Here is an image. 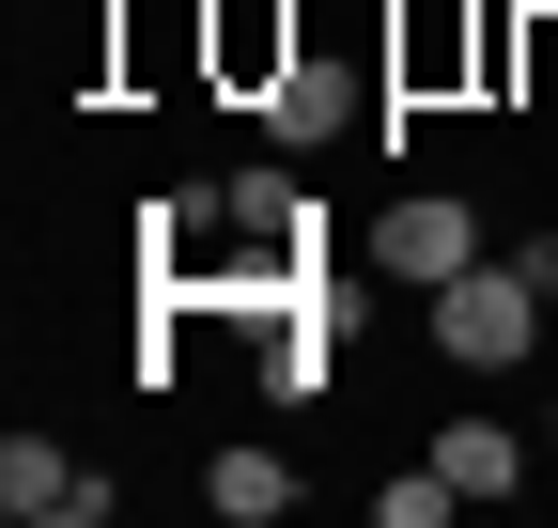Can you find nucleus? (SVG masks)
Instances as JSON below:
<instances>
[{
    "instance_id": "obj_7",
    "label": "nucleus",
    "mask_w": 558,
    "mask_h": 528,
    "mask_svg": "<svg viewBox=\"0 0 558 528\" xmlns=\"http://www.w3.org/2000/svg\"><path fill=\"white\" fill-rule=\"evenodd\" d=\"M218 62H233V79H264V62H295V16H264V0H233V16H218Z\"/></svg>"
},
{
    "instance_id": "obj_6",
    "label": "nucleus",
    "mask_w": 558,
    "mask_h": 528,
    "mask_svg": "<svg viewBox=\"0 0 558 528\" xmlns=\"http://www.w3.org/2000/svg\"><path fill=\"white\" fill-rule=\"evenodd\" d=\"M202 513L279 528V513H295V467H279V451H218V467H202Z\"/></svg>"
},
{
    "instance_id": "obj_1",
    "label": "nucleus",
    "mask_w": 558,
    "mask_h": 528,
    "mask_svg": "<svg viewBox=\"0 0 558 528\" xmlns=\"http://www.w3.org/2000/svg\"><path fill=\"white\" fill-rule=\"evenodd\" d=\"M543 280H527V264L512 249H481L465 264V280H435V296H418V326H435V358L450 373H527V343H543Z\"/></svg>"
},
{
    "instance_id": "obj_3",
    "label": "nucleus",
    "mask_w": 558,
    "mask_h": 528,
    "mask_svg": "<svg viewBox=\"0 0 558 528\" xmlns=\"http://www.w3.org/2000/svg\"><path fill=\"white\" fill-rule=\"evenodd\" d=\"M109 513H124L109 467H78L62 435H0V528H109Z\"/></svg>"
},
{
    "instance_id": "obj_5",
    "label": "nucleus",
    "mask_w": 558,
    "mask_h": 528,
    "mask_svg": "<svg viewBox=\"0 0 558 528\" xmlns=\"http://www.w3.org/2000/svg\"><path fill=\"white\" fill-rule=\"evenodd\" d=\"M264 124H279V141L311 156V141H341V124H357V94H341L326 62H279V79H264Z\"/></svg>"
},
{
    "instance_id": "obj_2",
    "label": "nucleus",
    "mask_w": 558,
    "mask_h": 528,
    "mask_svg": "<svg viewBox=\"0 0 558 528\" xmlns=\"http://www.w3.org/2000/svg\"><path fill=\"white\" fill-rule=\"evenodd\" d=\"M465 264H481V203L465 187H403V203L373 218V280H403V296L465 280Z\"/></svg>"
},
{
    "instance_id": "obj_4",
    "label": "nucleus",
    "mask_w": 558,
    "mask_h": 528,
    "mask_svg": "<svg viewBox=\"0 0 558 528\" xmlns=\"http://www.w3.org/2000/svg\"><path fill=\"white\" fill-rule=\"evenodd\" d=\"M435 467H450L465 497H527V435H512V420H435Z\"/></svg>"
}]
</instances>
